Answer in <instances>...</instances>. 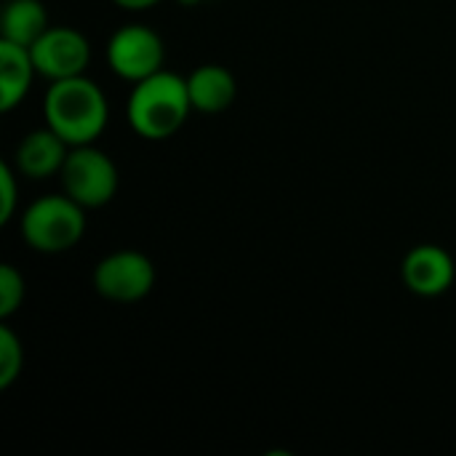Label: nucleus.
Listing matches in <instances>:
<instances>
[{
	"instance_id": "obj_1",
	"label": "nucleus",
	"mask_w": 456,
	"mask_h": 456,
	"mask_svg": "<svg viewBox=\"0 0 456 456\" xmlns=\"http://www.w3.org/2000/svg\"><path fill=\"white\" fill-rule=\"evenodd\" d=\"M43 120L69 147L94 144L110 123V104L102 86L88 75L64 77L48 83L43 96Z\"/></svg>"
},
{
	"instance_id": "obj_2",
	"label": "nucleus",
	"mask_w": 456,
	"mask_h": 456,
	"mask_svg": "<svg viewBox=\"0 0 456 456\" xmlns=\"http://www.w3.org/2000/svg\"><path fill=\"white\" fill-rule=\"evenodd\" d=\"M192 112L187 80L171 69H160L134 83L126 102L128 126L139 139L147 142H166L176 136Z\"/></svg>"
},
{
	"instance_id": "obj_3",
	"label": "nucleus",
	"mask_w": 456,
	"mask_h": 456,
	"mask_svg": "<svg viewBox=\"0 0 456 456\" xmlns=\"http://www.w3.org/2000/svg\"><path fill=\"white\" fill-rule=\"evenodd\" d=\"M86 214L67 192H48L24 206L19 235L37 254H64L83 240Z\"/></svg>"
},
{
	"instance_id": "obj_4",
	"label": "nucleus",
	"mask_w": 456,
	"mask_h": 456,
	"mask_svg": "<svg viewBox=\"0 0 456 456\" xmlns=\"http://www.w3.org/2000/svg\"><path fill=\"white\" fill-rule=\"evenodd\" d=\"M61 192H67L86 211L104 208L120 187V174L115 160L94 144L69 147L67 160L59 171Z\"/></svg>"
},
{
	"instance_id": "obj_5",
	"label": "nucleus",
	"mask_w": 456,
	"mask_h": 456,
	"mask_svg": "<svg viewBox=\"0 0 456 456\" xmlns=\"http://www.w3.org/2000/svg\"><path fill=\"white\" fill-rule=\"evenodd\" d=\"M155 265L144 251L118 248L94 267V291L112 305H136L155 289Z\"/></svg>"
},
{
	"instance_id": "obj_6",
	"label": "nucleus",
	"mask_w": 456,
	"mask_h": 456,
	"mask_svg": "<svg viewBox=\"0 0 456 456\" xmlns=\"http://www.w3.org/2000/svg\"><path fill=\"white\" fill-rule=\"evenodd\" d=\"M104 56H107L112 75L131 86L166 69L163 67L166 43L158 35V29H152L150 24H142V21L118 27L107 40Z\"/></svg>"
},
{
	"instance_id": "obj_7",
	"label": "nucleus",
	"mask_w": 456,
	"mask_h": 456,
	"mask_svg": "<svg viewBox=\"0 0 456 456\" xmlns=\"http://www.w3.org/2000/svg\"><path fill=\"white\" fill-rule=\"evenodd\" d=\"M35 69L48 83L86 75L91 64V40L77 27L51 24L32 45H29Z\"/></svg>"
},
{
	"instance_id": "obj_8",
	"label": "nucleus",
	"mask_w": 456,
	"mask_h": 456,
	"mask_svg": "<svg viewBox=\"0 0 456 456\" xmlns=\"http://www.w3.org/2000/svg\"><path fill=\"white\" fill-rule=\"evenodd\" d=\"M401 281L422 299L444 297L456 281L454 256L438 243H419L406 251L401 262Z\"/></svg>"
},
{
	"instance_id": "obj_9",
	"label": "nucleus",
	"mask_w": 456,
	"mask_h": 456,
	"mask_svg": "<svg viewBox=\"0 0 456 456\" xmlns=\"http://www.w3.org/2000/svg\"><path fill=\"white\" fill-rule=\"evenodd\" d=\"M67 152H69V144L43 123L40 128H32L29 134L19 139V144L13 147L11 166L19 171V176L40 182V179L59 176L67 160Z\"/></svg>"
},
{
	"instance_id": "obj_10",
	"label": "nucleus",
	"mask_w": 456,
	"mask_h": 456,
	"mask_svg": "<svg viewBox=\"0 0 456 456\" xmlns=\"http://www.w3.org/2000/svg\"><path fill=\"white\" fill-rule=\"evenodd\" d=\"M184 80L192 110L200 115H219L230 110L238 99V80L224 64H200L190 75H184Z\"/></svg>"
},
{
	"instance_id": "obj_11",
	"label": "nucleus",
	"mask_w": 456,
	"mask_h": 456,
	"mask_svg": "<svg viewBox=\"0 0 456 456\" xmlns=\"http://www.w3.org/2000/svg\"><path fill=\"white\" fill-rule=\"evenodd\" d=\"M37 77L32 53L27 45L0 40V112L16 110Z\"/></svg>"
},
{
	"instance_id": "obj_12",
	"label": "nucleus",
	"mask_w": 456,
	"mask_h": 456,
	"mask_svg": "<svg viewBox=\"0 0 456 456\" xmlns=\"http://www.w3.org/2000/svg\"><path fill=\"white\" fill-rule=\"evenodd\" d=\"M48 13L40 0H8L0 13V40L32 45L48 29Z\"/></svg>"
},
{
	"instance_id": "obj_13",
	"label": "nucleus",
	"mask_w": 456,
	"mask_h": 456,
	"mask_svg": "<svg viewBox=\"0 0 456 456\" xmlns=\"http://www.w3.org/2000/svg\"><path fill=\"white\" fill-rule=\"evenodd\" d=\"M21 371H24V345L19 334L8 323H3L0 326V390L13 387Z\"/></svg>"
},
{
	"instance_id": "obj_14",
	"label": "nucleus",
	"mask_w": 456,
	"mask_h": 456,
	"mask_svg": "<svg viewBox=\"0 0 456 456\" xmlns=\"http://www.w3.org/2000/svg\"><path fill=\"white\" fill-rule=\"evenodd\" d=\"M27 281L13 265L0 267V321H8L24 302Z\"/></svg>"
},
{
	"instance_id": "obj_15",
	"label": "nucleus",
	"mask_w": 456,
	"mask_h": 456,
	"mask_svg": "<svg viewBox=\"0 0 456 456\" xmlns=\"http://www.w3.org/2000/svg\"><path fill=\"white\" fill-rule=\"evenodd\" d=\"M19 171L5 160L0 163V224H8L19 211Z\"/></svg>"
},
{
	"instance_id": "obj_16",
	"label": "nucleus",
	"mask_w": 456,
	"mask_h": 456,
	"mask_svg": "<svg viewBox=\"0 0 456 456\" xmlns=\"http://www.w3.org/2000/svg\"><path fill=\"white\" fill-rule=\"evenodd\" d=\"M118 8H123V11H134V13H139V11H147V8H155V5H160L163 0H112Z\"/></svg>"
},
{
	"instance_id": "obj_17",
	"label": "nucleus",
	"mask_w": 456,
	"mask_h": 456,
	"mask_svg": "<svg viewBox=\"0 0 456 456\" xmlns=\"http://www.w3.org/2000/svg\"><path fill=\"white\" fill-rule=\"evenodd\" d=\"M176 3H182V5H190V8H192V5H200V3H206V0H176Z\"/></svg>"
}]
</instances>
